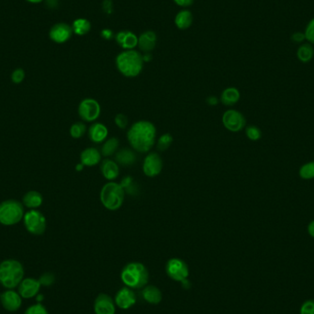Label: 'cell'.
Listing matches in <instances>:
<instances>
[{"mask_svg": "<svg viewBox=\"0 0 314 314\" xmlns=\"http://www.w3.org/2000/svg\"><path fill=\"white\" fill-rule=\"evenodd\" d=\"M127 139L135 152H148L156 142V128L148 121H139L129 129Z\"/></svg>", "mask_w": 314, "mask_h": 314, "instance_id": "cell-1", "label": "cell"}, {"mask_svg": "<svg viewBox=\"0 0 314 314\" xmlns=\"http://www.w3.org/2000/svg\"><path fill=\"white\" fill-rule=\"evenodd\" d=\"M121 279L126 287L133 290H140L148 284L149 272L142 263L131 262L123 267Z\"/></svg>", "mask_w": 314, "mask_h": 314, "instance_id": "cell-2", "label": "cell"}, {"mask_svg": "<svg viewBox=\"0 0 314 314\" xmlns=\"http://www.w3.org/2000/svg\"><path fill=\"white\" fill-rule=\"evenodd\" d=\"M143 63L142 54L135 50H126L116 58L117 68L126 77L139 75L143 68Z\"/></svg>", "mask_w": 314, "mask_h": 314, "instance_id": "cell-3", "label": "cell"}, {"mask_svg": "<svg viewBox=\"0 0 314 314\" xmlns=\"http://www.w3.org/2000/svg\"><path fill=\"white\" fill-rule=\"evenodd\" d=\"M24 268L20 261L7 259L0 263V284L8 290L19 287L23 280Z\"/></svg>", "mask_w": 314, "mask_h": 314, "instance_id": "cell-4", "label": "cell"}, {"mask_svg": "<svg viewBox=\"0 0 314 314\" xmlns=\"http://www.w3.org/2000/svg\"><path fill=\"white\" fill-rule=\"evenodd\" d=\"M125 190L121 184L109 181L104 185L100 191V201L108 211H117L123 206Z\"/></svg>", "mask_w": 314, "mask_h": 314, "instance_id": "cell-5", "label": "cell"}, {"mask_svg": "<svg viewBox=\"0 0 314 314\" xmlns=\"http://www.w3.org/2000/svg\"><path fill=\"white\" fill-rule=\"evenodd\" d=\"M24 207L17 200H7L0 203V224L13 226L23 220Z\"/></svg>", "mask_w": 314, "mask_h": 314, "instance_id": "cell-6", "label": "cell"}, {"mask_svg": "<svg viewBox=\"0 0 314 314\" xmlns=\"http://www.w3.org/2000/svg\"><path fill=\"white\" fill-rule=\"evenodd\" d=\"M26 230L33 236H42L45 233L47 221L45 215L38 210H30L23 217Z\"/></svg>", "mask_w": 314, "mask_h": 314, "instance_id": "cell-7", "label": "cell"}, {"mask_svg": "<svg viewBox=\"0 0 314 314\" xmlns=\"http://www.w3.org/2000/svg\"><path fill=\"white\" fill-rule=\"evenodd\" d=\"M166 272L171 280L177 282L186 281L189 275V269L187 263L177 257H173L167 261Z\"/></svg>", "mask_w": 314, "mask_h": 314, "instance_id": "cell-8", "label": "cell"}, {"mask_svg": "<svg viewBox=\"0 0 314 314\" xmlns=\"http://www.w3.org/2000/svg\"><path fill=\"white\" fill-rule=\"evenodd\" d=\"M100 112V104L94 98H85L79 103L78 115L84 122L93 123L99 118Z\"/></svg>", "mask_w": 314, "mask_h": 314, "instance_id": "cell-9", "label": "cell"}, {"mask_svg": "<svg viewBox=\"0 0 314 314\" xmlns=\"http://www.w3.org/2000/svg\"><path fill=\"white\" fill-rule=\"evenodd\" d=\"M222 124L231 133H238L246 127V117L236 109H228L222 115Z\"/></svg>", "mask_w": 314, "mask_h": 314, "instance_id": "cell-10", "label": "cell"}, {"mask_svg": "<svg viewBox=\"0 0 314 314\" xmlns=\"http://www.w3.org/2000/svg\"><path fill=\"white\" fill-rule=\"evenodd\" d=\"M163 166V159L160 154L158 152H150L143 160L142 171L147 177H156L162 172Z\"/></svg>", "mask_w": 314, "mask_h": 314, "instance_id": "cell-11", "label": "cell"}, {"mask_svg": "<svg viewBox=\"0 0 314 314\" xmlns=\"http://www.w3.org/2000/svg\"><path fill=\"white\" fill-rule=\"evenodd\" d=\"M73 34V29L64 22L54 25L50 30L49 37L55 44H64L68 41Z\"/></svg>", "mask_w": 314, "mask_h": 314, "instance_id": "cell-12", "label": "cell"}, {"mask_svg": "<svg viewBox=\"0 0 314 314\" xmlns=\"http://www.w3.org/2000/svg\"><path fill=\"white\" fill-rule=\"evenodd\" d=\"M94 311L96 314H115V301L108 294L100 293L95 299Z\"/></svg>", "mask_w": 314, "mask_h": 314, "instance_id": "cell-13", "label": "cell"}, {"mask_svg": "<svg viewBox=\"0 0 314 314\" xmlns=\"http://www.w3.org/2000/svg\"><path fill=\"white\" fill-rule=\"evenodd\" d=\"M114 301L119 308L128 309L132 308L133 305L136 303V296L133 292V289L125 286L116 293Z\"/></svg>", "mask_w": 314, "mask_h": 314, "instance_id": "cell-14", "label": "cell"}, {"mask_svg": "<svg viewBox=\"0 0 314 314\" xmlns=\"http://www.w3.org/2000/svg\"><path fill=\"white\" fill-rule=\"evenodd\" d=\"M0 301L4 309L9 311H16L22 305V298L19 292L13 290H6L0 295Z\"/></svg>", "mask_w": 314, "mask_h": 314, "instance_id": "cell-15", "label": "cell"}, {"mask_svg": "<svg viewBox=\"0 0 314 314\" xmlns=\"http://www.w3.org/2000/svg\"><path fill=\"white\" fill-rule=\"evenodd\" d=\"M41 287L39 280L32 278L23 279L19 285V293L23 299H31L39 294Z\"/></svg>", "mask_w": 314, "mask_h": 314, "instance_id": "cell-16", "label": "cell"}, {"mask_svg": "<svg viewBox=\"0 0 314 314\" xmlns=\"http://www.w3.org/2000/svg\"><path fill=\"white\" fill-rule=\"evenodd\" d=\"M101 152L97 148H86L80 154V162L84 167H95L101 161Z\"/></svg>", "mask_w": 314, "mask_h": 314, "instance_id": "cell-17", "label": "cell"}, {"mask_svg": "<svg viewBox=\"0 0 314 314\" xmlns=\"http://www.w3.org/2000/svg\"><path fill=\"white\" fill-rule=\"evenodd\" d=\"M108 130L103 123H96L89 129V137L95 143H101L108 137Z\"/></svg>", "mask_w": 314, "mask_h": 314, "instance_id": "cell-18", "label": "cell"}, {"mask_svg": "<svg viewBox=\"0 0 314 314\" xmlns=\"http://www.w3.org/2000/svg\"><path fill=\"white\" fill-rule=\"evenodd\" d=\"M142 299L149 304H159L162 301L163 295L161 290L152 285H146L142 288Z\"/></svg>", "mask_w": 314, "mask_h": 314, "instance_id": "cell-19", "label": "cell"}, {"mask_svg": "<svg viewBox=\"0 0 314 314\" xmlns=\"http://www.w3.org/2000/svg\"><path fill=\"white\" fill-rule=\"evenodd\" d=\"M100 170L106 179H108V181H113L114 179H116L120 175V166L116 161H113L111 159H105L101 167Z\"/></svg>", "mask_w": 314, "mask_h": 314, "instance_id": "cell-20", "label": "cell"}, {"mask_svg": "<svg viewBox=\"0 0 314 314\" xmlns=\"http://www.w3.org/2000/svg\"><path fill=\"white\" fill-rule=\"evenodd\" d=\"M156 34L153 31H145L138 38V45L144 53H150L156 45Z\"/></svg>", "mask_w": 314, "mask_h": 314, "instance_id": "cell-21", "label": "cell"}, {"mask_svg": "<svg viewBox=\"0 0 314 314\" xmlns=\"http://www.w3.org/2000/svg\"><path fill=\"white\" fill-rule=\"evenodd\" d=\"M136 153L133 149L123 148L116 152V162L118 163L119 166L131 167L136 162Z\"/></svg>", "mask_w": 314, "mask_h": 314, "instance_id": "cell-22", "label": "cell"}, {"mask_svg": "<svg viewBox=\"0 0 314 314\" xmlns=\"http://www.w3.org/2000/svg\"><path fill=\"white\" fill-rule=\"evenodd\" d=\"M43 202H44L43 195L36 190L27 192L22 200V204L30 210H37L43 205Z\"/></svg>", "mask_w": 314, "mask_h": 314, "instance_id": "cell-23", "label": "cell"}, {"mask_svg": "<svg viewBox=\"0 0 314 314\" xmlns=\"http://www.w3.org/2000/svg\"><path fill=\"white\" fill-rule=\"evenodd\" d=\"M240 91L238 89L236 88H228L222 91L220 100L221 103L227 107H231L240 100Z\"/></svg>", "mask_w": 314, "mask_h": 314, "instance_id": "cell-24", "label": "cell"}, {"mask_svg": "<svg viewBox=\"0 0 314 314\" xmlns=\"http://www.w3.org/2000/svg\"><path fill=\"white\" fill-rule=\"evenodd\" d=\"M193 22V16L189 10H182L177 13L175 23L179 30H187Z\"/></svg>", "mask_w": 314, "mask_h": 314, "instance_id": "cell-25", "label": "cell"}, {"mask_svg": "<svg viewBox=\"0 0 314 314\" xmlns=\"http://www.w3.org/2000/svg\"><path fill=\"white\" fill-rule=\"evenodd\" d=\"M314 56V49L310 44H302L297 51V57L301 63H309Z\"/></svg>", "mask_w": 314, "mask_h": 314, "instance_id": "cell-26", "label": "cell"}, {"mask_svg": "<svg viewBox=\"0 0 314 314\" xmlns=\"http://www.w3.org/2000/svg\"><path fill=\"white\" fill-rule=\"evenodd\" d=\"M119 146L120 143L118 139L115 137L110 138L104 142L100 152L103 156H111L115 152H118Z\"/></svg>", "mask_w": 314, "mask_h": 314, "instance_id": "cell-27", "label": "cell"}, {"mask_svg": "<svg viewBox=\"0 0 314 314\" xmlns=\"http://www.w3.org/2000/svg\"><path fill=\"white\" fill-rule=\"evenodd\" d=\"M72 29L75 34L84 36L89 33V30H91V23L87 19H77L73 22Z\"/></svg>", "mask_w": 314, "mask_h": 314, "instance_id": "cell-28", "label": "cell"}, {"mask_svg": "<svg viewBox=\"0 0 314 314\" xmlns=\"http://www.w3.org/2000/svg\"><path fill=\"white\" fill-rule=\"evenodd\" d=\"M299 176L303 180H310L314 178V161L305 163L299 170Z\"/></svg>", "mask_w": 314, "mask_h": 314, "instance_id": "cell-29", "label": "cell"}, {"mask_svg": "<svg viewBox=\"0 0 314 314\" xmlns=\"http://www.w3.org/2000/svg\"><path fill=\"white\" fill-rule=\"evenodd\" d=\"M173 142V136L170 133H165L158 138L156 142V148L161 151H167L168 148L171 146Z\"/></svg>", "mask_w": 314, "mask_h": 314, "instance_id": "cell-30", "label": "cell"}, {"mask_svg": "<svg viewBox=\"0 0 314 314\" xmlns=\"http://www.w3.org/2000/svg\"><path fill=\"white\" fill-rule=\"evenodd\" d=\"M70 135L71 137L74 139H79V138L83 137L85 133H87V126L84 123L78 122L75 123L70 127Z\"/></svg>", "mask_w": 314, "mask_h": 314, "instance_id": "cell-31", "label": "cell"}, {"mask_svg": "<svg viewBox=\"0 0 314 314\" xmlns=\"http://www.w3.org/2000/svg\"><path fill=\"white\" fill-rule=\"evenodd\" d=\"M137 45V36L131 31H127L125 39L123 41V45H122V47L123 49L133 50V48H135Z\"/></svg>", "mask_w": 314, "mask_h": 314, "instance_id": "cell-32", "label": "cell"}, {"mask_svg": "<svg viewBox=\"0 0 314 314\" xmlns=\"http://www.w3.org/2000/svg\"><path fill=\"white\" fill-rule=\"evenodd\" d=\"M246 137L248 138L251 141H258L262 137V132L260 129L255 126V125H250L246 129Z\"/></svg>", "mask_w": 314, "mask_h": 314, "instance_id": "cell-33", "label": "cell"}, {"mask_svg": "<svg viewBox=\"0 0 314 314\" xmlns=\"http://www.w3.org/2000/svg\"><path fill=\"white\" fill-rule=\"evenodd\" d=\"M24 314H49V312L44 305L37 303L30 306L25 310Z\"/></svg>", "mask_w": 314, "mask_h": 314, "instance_id": "cell-34", "label": "cell"}, {"mask_svg": "<svg viewBox=\"0 0 314 314\" xmlns=\"http://www.w3.org/2000/svg\"><path fill=\"white\" fill-rule=\"evenodd\" d=\"M299 314H314V299L305 300L300 306Z\"/></svg>", "mask_w": 314, "mask_h": 314, "instance_id": "cell-35", "label": "cell"}, {"mask_svg": "<svg viewBox=\"0 0 314 314\" xmlns=\"http://www.w3.org/2000/svg\"><path fill=\"white\" fill-rule=\"evenodd\" d=\"M304 34L308 43L310 45H314V18L307 25Z\"/></svg>", "mask_w": 314, "mask_h": 314, "instance_id": "cell-36", "label": "cell"}, {"mask_svg": "<svg viewBox=\"0 0 314 314\" xmlns=\"http://www.w3.org/2000/svg\"><path fill=\"white\" fill-rule=\"evenodd\" d=\"M25 78V71L22 68H17L11 74V81L14 84L22 83Z\"/></svg>", "mask_w": 314, "mask_h": 314, "instance_id": "cell-37", "label": "cell"}, {"mask_svg": "<svg viewBox=\"0 0 314 314\" xmlns=\"http://www.w3.org/2000/svg\"><path fill=\"white\" fill-rule=\"evenodd\" d=\"M115 124L118 126L120 129H126L129 124V120L126 115H124L123 113H119L115 116Z\"/></svg>", "mask_w": 314, "mask_h": 314, "instance_id": "cell-38", "label": "cell"}, {"mask_svg": "<svg viewBox=\"0 0 314 314\" xmlns=\"http://www.w3.org/2000/svg\"><path fill=\"white\" fill-rule=\"evenodd\" d=\"M54 276L51 273H45L44 275L42 276L40 278V283L42 286H45V287H49L51 285L53 284L54 282Z\"/></svg>", "mask_w": 314, "mask_h": 314, "instance_id": "cell-39", "label": "cell"}, {"mask_svg": "<svg viewBox=\"0 0 314 314\" xmlns=\"http://www.w3.org/2000/svg\"><path fill=\"white\" fill-rule=\"evenodd\" d=\"M291 40L296 43V44H300V43H303L306 37H305L304 32H300V31H297L294 32L293 34L291 35Z\"/></svg>", "mask_w": 314, "mask_h": 314, "instance_id": "cell-40", "label": "cell"}, {"mask_svg": "<svg viewBox=\"0 0 314 314\" xmlns=\"http://www.w3.org/2000/svg\"><path fill=\"white\" fill-rule=\"evenodd\" d=\"M174 1L177 5L179 6V7H183V8L189 7L194 2V0H174Z\"/></svg>", "mask_w": 314, "mask_h": 314, "instance_id": "cell-41", "label": "cell"}, {"mask_svg": "<svg viewBox=\"0 0 314 314\" xmlns=\"http://www.w3.org/2000/svg\"><path fill=\"white\" fill-rule=\"evenodd\" d=\"M126 33H127V31H121L116 36V41H117V43H118V45L120 46H122V45H123V41H124L125 36H126Z\"/></svg>", "mask_w": 314, "mask_h": 314, "instance_id": "cell-42", "label": "cell"}, {"mask_svg": "<svg viewBox=\"0 0 314 314\" xmlns=\"http://www.w3.org/2000/svg\"><path fill=\"white\" fill-rule=\"evenodd\" d=\"M207 103L209 104L210 106H215L219 103V98L214 97V96H211V97L207 98Z\"/></svg>", "mask_w": 314, "mask_h": 314, "instance_id": "cell-43", "label": "cell"}, {"mask_svg": "<svg viewBox=\"0 0 314 314\" xmlns=\"http://www.w3.org/2000/svg\"><path fill=\"white\" fill-rule=\"evenodd\" d=\"M101 36L103 37L104 39H111L113 36V32L111 30L106 29V30H102V32H101Z\"/></svg>", "mask_w": 314, "mask_h": 314, "instance_id": "cell-44", "label": "cell"}, {"mask_svg": "<svg viewBox=\"0 0 314 314\" xmlns=\"http://www.w3.org/2000/svg\"><path fill=\"white\" fill-rule=\"evenodd\" d=\"M307 231H308V233H309V236L310 237H312L314 238V220L313 221H310L309 224H308V228H307Z\"/></svg>", "mask_w": 314, "mask_h": 314, "instance_id": "cell-45", "label": "cell"}, {"mask_svg": "<svg viewBox=\"0 0 314 314\" xmlns=\"http://www.w3.org/2000/svg\"><path fill=\"white\" fill-rule=\"evenodd\" d=\"M46 4L51 9H54L58 6V0H46Z\"/></svg>", "mask_w": 314, "mask_h": 314, "instance_id": "cell-46", "label": "cell"}, {"mask_svg": "<svg viewBox=\"0 0 314 314\" xmlns=\"http://www.w3.org/2000/svg\"><path fill=\"white\" fill-rule=\"evenodd\" d=\"M84 167H84V165H82V164L80 163L78 165H76V167H75V170H76V171H78V172H80V171H82V170H83Z\"/></svg>", "mask_w": 314, "mask_h": 314, "instance_id": "cell-47", "label": "cell"}, {"mask_svg": "<svg viewBox=\"0 0 314 314\" xmlns=\"http://www.w3.org/2000/svg\"><path fill=\"white\" fill-rule=\"evenodd\" d=\"M26 1L30 2V3H31V4H38V3H41V2H43L44 0H26Z\"/></svg>", "mask_w": 314, "mask_h": 314, "instance_id": "cell-48", "label": "cell"}, {"mask_svg": "<svg viewBox=\"0 0 314 314\" xmlns=\"http://www.w3.org/2000/svg\"><path fill=\"white\" fill-rule=\"evenodd\" d=\"M36 298H37V299H38V301H39V302H41V301H42V299H44V296H43V295L38 294L37 295V296H36Z\"/></svg>", "mask_w": 314, "mask_h": 314, "instance_id": "cell-49", "label": "cell"}]
</instances>
